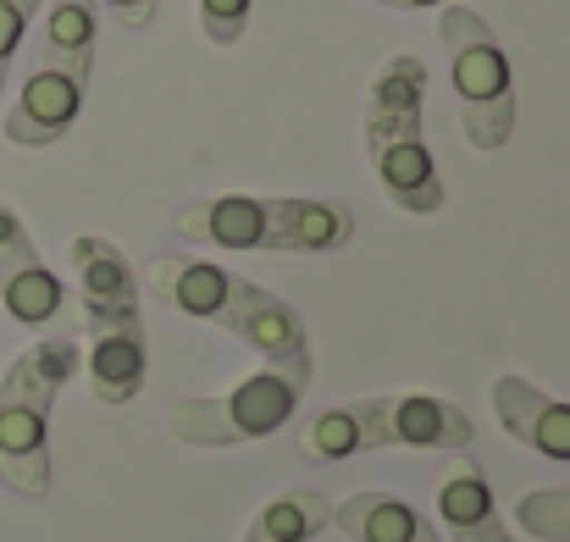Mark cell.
Returning <instances> with one entry per match:
<instances>
[{
  "instance_id": "obj_1",
  "label": "cell",
  "mask_w": 570,
  "mask_h": 542,
  "mask_svg": "<svg viewBox=\"0 0 570 542\" xmlns=\"http://www.w3.org/2000/svg\"><path fill=\"white\" fill-rule=\"evenodd\" d=\"M139 288H150L161 305L184 311L194 322H210L222 327L227 338L249 344L261 361H311V344H305V322L288 299H277L272 288L216 266V260H199V255H156L139 277Z\"/></svg>"
},
{
  "instance_id": "obj_2",
  "label": "cell",
  "mask_w": 570,
  "mask_h": 542,
  "mask_svg": "<svg viewBox=\"0 0 570 542\" xmlns=\"http://www.w3.org/2000/svg\"><path fill=\"white\" fill-rule=\"evenodd\" d=\"M72 277H78V305H83V327H89V387L100 404H134L145 387V371H150L139 272L128 266V255L111 238L78 233Z\"/></svg>"
},
{
  "instance_id": "obj_3",
  "label": "cell",
  "mask_w": 570,
  "mask_h": 542,
  "mask_svg": "<svg viewBox=\"0 0 570 542\" xmlns=\"http://www.w3.org/2000/svg\"><path fill=\"white\" fill-rule=\"evenodd\" d=\"M173 233L205 249H272V255H327L355 238V210L299 194H210L173 216Z\"/></svg>"
},
{
  "instance_id": "obj_4",
  "label": "cell",
  "mask_w": 570,
  "mask_h": 542,
  "mask_svg": "<svg viewBox=\"0 0 570 542\" xmlns=\"http://www.w3.org/2000/svg\"><path fill=\"white\" fill-rule=\"evenodd\" d=\"M476 421L438 393H377L355 404H333L311 415L294 432V454L322 465V460H355L377 449H438V454H471Z\"/></svg>"
},
{
  "instance_id": "obj_5",
  "label": "cell",
  "mask_w": 570,
  "mask_h": 542,
  "mask_svg": "<svg viewBox=\"0 0 570 542\" xmlns=\"http://www.w3.org/2000/svg\"><path fill=\"white\" fill-rule=\"evenodd\" d=\"M366 156L382 194L404 216H438L443 210V178L426 145V61L399 50L372 72L366 95Z\"/></svg>"
},
{
  "instance_id": "obj_6",
  "label": "cell",
  "mask_w": 570,
  "mask_h": 542,
  "mask_svg": "<svg viewBox=\"0 0 570 542\" xmlns=\"http://www.w3.org/2000/svg\"><path fill=\"white\" fill-rule=\"evenodd\" d=\"M78 365V338L50 333L33 349H22L0 376V482L28 504L50 493V410Z\"/></svg>"
},
{
  "instance_id": "obj_7",
  "label": "cell",
  "mask_w": 570,
  "mask_h": 542,
  "mask_svg": "<svg viewBox=\"0 0 570 542\" xmlns=\"http://www.w3.org/2000/svg\"><path fill=\"white\" fill-rule=\"evenodd\" d=\"M311 371H316V361H266L244 382H233L227 393L178 398L167 410V432L189 449H238V443L277 437L294 421V410L305 404Z\"/></svg>"
},
{
  "instance_id": "obj_8",
  "label": "cell",
  "mask_w": 570,
  "mask_h": 542,
  "mask_svg": "<svg viewBox=\"0 0 570 542\" xmlns=\"http://www.w3.org/2000/svg\"><path fill=\"white\" fill-rule=\"evenodd\" d=\"M438 39H443V56H449V83H454V100H460L465 145L482 150V156H499L515 139V111H521L515 106V72H510L499 33L488 28L482 11L449 0L438 11Z\"/></svg>"
},
{
  "instance_id": "obj_9",
  "label": "cell",
  "mask_w": 570,
  "mask_h": 542,
  "mask_svg": "<svg viewBox=\"0 0 570 542\" xmlns=\"http://www.w3.org/2000/svg\"><path fill=\"white\" fill-rule=\"evenodd\" d=\"M0 305H6L11 322L33 327L39 338L72 333V294L50 272V260L39 255L28 221L6 199H0Z\"/></svg>"
},
{
  "instance_id": "obj_10",
  "label": "cell",
  "mask_w": 570,
  "mask_h": 542,
  "mask_svg": "<svg viewBox=\"0 0 570 542\" xmlns=\"http://www.w3.org/2000/svg\"><path fill=\"white\" fill-rule=\"evenodd\" d=\"M89 72H95V67H72V61L28 56V72H22L17 106L6 111V139H11L17 150H50V145H61V139L72 134L78 111H83Z\"/></svg>"
},
{
  "instance_id": "obj_11",
  "label": "cell",
  "mask_w": 570,
  "mask_h": 542,
  "mask_svg": "<svg viewBox=\"0 0 570 542\" xmlns=\"http://www.w3.org/2000/svg\"><path fill=\"white\" fill-rule=\"evenodd\" d=\"M493 415H499V432L515 437L521 449L570 465V404L566 398H554L538 382H527V376L510 371V376L493 382Z\"/></svg>"
},
{
  "instance_id": "obj_12",
  "label": "cell",
  "mask_w": 570,
  "mask_h": 542,
  "mask_svg": "<svg viewBox=\"0 0 570 542\" xmlns=\"http://www.w3.org/2000/svg\"><path fill=\"white\" fill-rule=\"evenodd\" d=\"M432 504H438V515H443V526H449L454 542H515V532L504 526V515L493 504L488 471L471 454H449L443 460Z\"/></svg>"
},
{
  "instance_id": "obj_13",
  "label": "cell",
  "mask_w": 570,
  "mask_h": 542,
  "mask_svg": "<svg viewBox=\"0 0 570 542\" xmlns=\"http://www.w3.org/2000/svg\"><path fill=\"white\" fill-rule=\"evenodd\" d=\"M333 526L350 542H415L426 532V515L399 499V493H355L344 504H333Z\"/></svg>"
},
{
  "instance_id": "obj_14",
  "label": "cell",
  "mask_w": 570,
  "mask_h": 542,
  "mask_svg": "<svg viewBox=\"0 0 570 542\" xmlns=\"http://www.w3.org/2000/svg\"><path fill=\"white\" fill-rule=\"evenodd\" d=\"M333 526V499H322L316 487H294L277 493L272 504H261V515L244 526L238 542H311Z\"/></svg>"
},
{
  "instance_id": "obj_15",
  "label": "cell",
  "mask_w": 570,
  "mask_h": 542,
  "mask_svg": "<svg viewBox=\"0 0 570 542\" xmlns=\"http://www.w3.org/2000/svg\"><path fill=\"white\" fill-rule=\"evenodd\" d=\"M521 532L538 542H570V487H538L515 504Z\"/></svg>"
},
{
  "instance_id": "obj_16",
  "label": "cell",
  "mask_w": 570,
  "mask_h": 542,
  "mask_svg": "<svg viewBox=\"0 0 570 542\" xmlns=\"http://www.w3.org/2000/svg\"><path fill=\"white\" fill-rule=\"evenodd\" d=\"M249 6L255 0H199V33L210 39V45H238L244 39V28H249Z\"/></svg>"
},
{
  "instance_id": "obj_17",
  "label": "cell",
  "mask_w": 570,
  "mask_h": 542,
  "mask_svg": "<svg viewBox=\"0 0 570 542\" xmlns=\"http://www.w3.org/2000/svg\"><path fill=\"white\" fill-rule=\"evenodd\" d=\"M39 6H45V0H0V89H6V72H11V61H17V45L28 39Z\"/></svg>"
},
{
  "instance_id": "obj_18",
  "label": "cell",
  "mask_w": 570,
  "mask_h": 542,
  "mask_svg": "<svg viewBox=\"0 0 570 542\" xmlns=\"http://www.w3.org/2000/svg\"><path fill=\"white\" fill-rule=\"evenodd\" d=\"M100 6H106V11H111L122 28H134V33L156 22V0H100Z\"/></svg>"
},
{
  "instance_id": "obj_19",
  "label": "cell",
  "mask_w": 570,
  "mask_h": 542,
  "mask_svg": "<svg viewBox=\"0 0 570 542\" xmlns=\"http://www.w3.org/2000/svg\"><path fill=\"white\" fill-rule=\"evenodd\" d=\"M372 6H387V11H432V6H449V0H372Z\"/></svg>"
},
{
  "instance_id": "obj_20",
  "label": "cell",
  "mask_w": 570,
  "mask_h": 542,
  "mask_svg": "<svg viewBox=\"0 0 570 542\" xmlns=\"http://www.w3.org/2000/svg\"><path fill=\"white\" fill-rule=\"evenodd\" d=\"M415 542H443V538H438V532H432V526H426V532H421V538H415Z\"/></svg>"
}]
</instances>
